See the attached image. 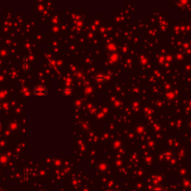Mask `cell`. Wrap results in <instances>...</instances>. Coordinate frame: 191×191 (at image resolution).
Masks as SVG:
<instances>
[{
  "label": "cell",
  "mask_w": 191,
  "mask_h": 191,
  "mask_svg": "<svg viewBox=\"0 0 191 191\" xmlns=\"http://www.w3.org/2000/svg\"><path fill=\"white\" fill-rule=\"evenodd\" d=\"M47 92H48L47 89L44 86H41V85L37 86L35 88V90H34V93L37 97H45L47 95Z\"/></svg>",
  "instance_id": "obj_1"
},
{
  "label": "cell",
  "mask_w": 191,
  "mask_h": 191,
  "mask_svg": "<svg viewBox=\"0 0 191 191\" xmlns=\"http://www.w3.org/2000/svg\"><path fill=\"white\" fill-rule=\"evenodd\" d=\"M7 160H8V158H7V155H5V154L0 155V163H1V164H5V163H7Z\"/></svg>",
  "instance_id": "obj_2"
},
{
  "label": "cell",
  "mask_w": 191,
  "mask_h": 191,
  "mask_svg": "<svg viewBox=\"0 0 191 191\" xmlns=\"http://www.w3.org/2000/svg\"><path fill=\"white\" fill-rule=\"evenodd\" d=\"M153 191H163V190H162V189H161V188L157 187V188H155V189H153Z\"/></svg>",
  "instance_id": "obj_3"
},
{
  "label": "cell",
  "mask_w": 191,
  "mask_h": 191,
  "mask_svg": "<svg viewBox=\"0 0 191 191\" xmlns=\"http://www.w3.org/2000/svg\"><path fill=\"white\" fill-rule=\"evenodd\" d=\"M0 130H1V124H0Z\"/></svg>",
  "instance_id": "obj_4"
}]
</instances>
